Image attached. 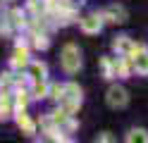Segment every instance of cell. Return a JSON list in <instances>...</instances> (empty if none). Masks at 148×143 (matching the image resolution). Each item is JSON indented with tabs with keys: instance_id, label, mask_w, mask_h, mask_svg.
<instances>
[{
	"instance_id": "6da1fadb",
	"label": "cell",
	"mask_w": 148,
	"mask_h": 143,
	"mask_svg": "<svg viewBox=\"0 0 148 143\" xmlns=\"http://www.w3.org/2000/svg\"><path fill=\"white\" fill-rule=\"evenodd\" d=\"M62 67H64V72H67V74H74L81 67V55L77 50V45H67L62 50Z\"/></svg>"
},
{
	"instance_id": "7a4b0ae2",
	"label": "cell",
	"mask_w": 148,
	"mask_h": 143,
	"mask_svg": "<svg viewBox=\"0 0 148 143\" xmlns=\"http://www.w3.org/2000/svg\"><path fill=\"white\" fill-rule=\"evenodd\" d=\"M108 105L110 107H124L127 105V91L119 88V86H112L108 91Z\"/></svg>"
},
{
	"instance_id": "3957f363",
	"label": "cell",
	"mask_w": 148,
	"mask_h": 143,
	"mask_svg": "<svg viewBox=\"0 0 148 143\" xmlns=\"http://www.w3.org/2000/svg\"><path fill=\"white\" fill-rule=\"evenodd\" d=\"M100 17L98 14H88V17H84L81 19V31H86V34H96V31H100Z\"/></svg>"
},
{
	"instance_id": "277c9868",
	"label": "cell",
	"mask_w": 148,
	"mask_h": 143,
	"mask_svg": "<svg viewBox=\"0 0 148 143\" xmlns=\"http://www.w3.org/2000/svg\"><path fill=\"white\" fill-rule=\"evenodd\" d=\"M134 69L138 74H148V53H141L138 57H134Z\"/></svg>"
},
{
	"instance_id": "5b68a950",
	"label": "cell",
	"mask_w": 148,
	"mask_h": 143,
	"mask_svg": "<svg viewBox=\"0 0 148 143\" xmlns=\"http://www.w3.org/2000/svg\"><path fill=\"white\" fill-rule=\"evenodd\" d=\"M108 17H112L110 22H124L127 19V12H124V7H119V5H112L108 10Z\"/></svg>"
},
{
	"instance_id": "8992f818",
	"label": "cell",
	"mask_w": 148,
	"mask_h": 143,
	"mask_svg": "<svg viewBox=\"0 0 148 143\" xmlns=\"http://www.w3.org/2000/svg\"><path fill=\"white\" fill-rule=\"evenodd\" d=\"M31 74H34V79H36V81H43V79H45V64L34 62V64H31Z\"/></svg>"
},
{
	"instance_id": "52a82bcc",
	"label": "cell",
	"mask_w": 148,
	"mask_h": 143,
	"mask_svg": "<svg viewBox=\"0 0 148 143\" xmlns=\"http://www.w3.org/2000/svg\"><path fill=\"white\" fill-rule=\"evenodd\" d=\"M127 138H129V141H136V138H138V141H148V136H146V131H143V129H134V131H129V136H127Z\"/></svg>"
},
{
	"instance_id": "ba28073f",
	"label": "cell",
	"mask_w": 148,
	"mask_h": 143,
	"mask_svg": "<svg viewBox=\"0 0 148 143\" xmlns=\"http://www.w3.org/2000/svg\"><path fill=\"white\" fill-rule=\"evenodd\" d=\"M17 122H19V127H24V129L29 131V133L34 131V124H31V119L26 117V114H19V117H17Z\"/></svg>"
},
{
	"instance_id": "9c48e42d",
	"label": "cell",
	"mask_w": 148,
	"mask_h": 143,
	"mask_svg": "<svg viewBox=\"0 0 148 143\" xmlns=\"http://www.w3.org/2000/svg\"><path fill=\"white\" fill-rule=\"evenodd\" d=\"M19 64L22 67L26 64V50H17L14 53V67H19Z\"/></svg>"
},
{
	"instance_id": "30bf717a",
	"label": "cell",
	"mask_w": 148,
	"mask_h": 143,
	"mask_svg": "<svg viewBox=\"0 0 148 143\" xmlns=\"http://www.w3.org/2000/svg\"><path fill=\"white\" fill-rule=\"evenodd\" d=\"M36 98H43V95H45V86H36Z\"/></svg>"
}]
</instances>
